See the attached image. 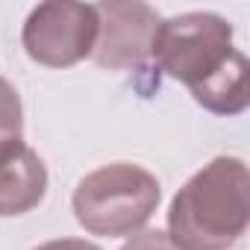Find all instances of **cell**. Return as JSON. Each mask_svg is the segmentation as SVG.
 <instances>
[{
  "label": "cell",
  "instance_id": "6da1fadb",
  "mask_svg": "<svg viewBox=\"0 0 250 250\" xmlns=\"http://www.w3.org/2000/svg\"><path fill=\"white\" fill-rule=\"evenodd\" d=\"M250 224V177L235 156L203 165L171 200L168 238L177 250H229Z\"/></svg>",
  "mask_w": 250,
  "mask_h": 250
},
{
  "label": "cell",
  "instance_id": "7a4b0ae2",
  "mask_svg": "<svg viewBox=\"0 0 250 250\" xmlns=\"http://www.w3.org/2000/svg\"><path fill=\"white\" fill-rule=\"evenodd\" d=\"M162 200L159 180L133 162H112L85 174L71 197L77 224L103 238L136 235Z\"/></svg>",
  "mask_w": 250,
  "mask_h": 250
},
{
  "label": "cell",
  "instance_id": "3957f363",
  "mask_svg": "<svg viewBox=\"0 0 250 250\" xmlns=\"http://www.w3.org/2000/svg\"><path fill=\"white\" fill-rule=\"evenodd\" d=\"M235 53L232 24L215 12H186L159 21L150 42V59L156 68L188 85V91H197L215 80Z\"/></svg>",
  "mask_w": 250,
  "mask_h": 250
},
{
  "label": "cell",
  "instance_id": "277c9868",
  "mask_svg": "<svg viewBox=\"0 0 250 250\" xmlns=\"http://www.w3.org/2000/svg\"><path fill=\"white\" fill-rule=\"evenodd\" d=\"M97 6L50 0L39 3L24 21L21 44L27 56L44 68H71L94 53L97 44Z\"/></svg>",
  "mask_w": 250,
  "mask_h": 250
},
{
  "label": "cell",
  "instance_id": "5b68a950",
  "mask_svg": "<svg viewBox=\"0 0 250 250\" xmlns=\"http://www.w3.org/2000/svg\"><path fill=\"white\" fill-rule=\"evenodd\" d=\"M97 44H94V62L109 71H130L142 68L150 59V42L159 27V15L147 3H130V0H112L97 3Z\"/></svg>",
  "mask_w": 250,
  "mask_h": 250
},
{
  "label": "cell",
  "instance_id": "8992f818",
  "mask_svg": "<svg viewBox=\"0 0 250 250\" xmlns=\"http://www.w3.org/2000/svg\"><path fill=\"white\" fill-rule=\"evenodd\" d=\"M47 194V168L42 156L24 145V139H12L0 145V218L27 215Z\"/></svg>",
  "mask_w": 250,
  "mask_h": 250
},
{
  "label": "cell",
  "instance_id": "52a82bcc",
  "mask_svg": "<svg viewBox=\"0 0 250 250\" xmlns=\"http://www.w3.org/2000/svg\"><path fill=\"white\" fill-rule=\"evenodd\" d=\"M191 97L206 109V112H215V115H241L250 103V91H247V59L244 53L238 50L232 56V62L215 77L209 80L203 88L191 91Z\"/></svg>",
  "mask_w": 250,
  "mask_h": 250
},
{
  "label": "cell",
  "instance_id": "ba28073f",
  "mask_svg": "<svg viewBox=\"0 0 250 250\" xmlns=\"http://www.w3.org/2000/svg\"><path fill=\"white\" fill-rule=\"evenodd\" d=\"M24 136V109L18 88L0 77V145Z\"/></svg>",
  "mask_w": 250,
  "mask_h": 250
},
{
  "label": "cell",
  "instance_id": "9c48e42d",
  "mask_svg": "<svg viewBox=\"0 0 250 250\" xmlns=\"http://www.w3.org/2000/svg\"><path fill=\"white\" fill-rule=\"evenodd\" d=\"M121 250H177L168 238V232L162 229H139Z\"/></svg>",
  "mask_w": 250,
  "mask_h": 250
},
{
  "label": "cell",
  "instance_id": "30bf717a",
  "mask_svg": "<svg viewBox=\"0 0 250 250\" xmlns=\"http://www.w3.org/2000/svg\"><path fill=\"white\" fill-rule=\"evenodd\" d=\"M33 250H100V247L85 238H56V241H44Z\"/></svg>",
  "mask_w": 250,
  "mask_h": 250
}]
</instances>
